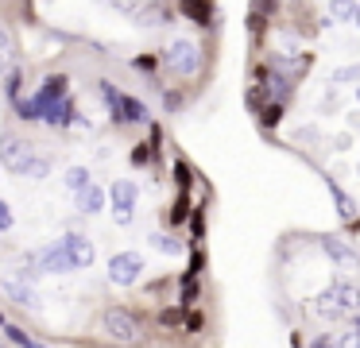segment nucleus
I'll use <instances>...</instances> for the list:
<instances>
[{
  "mask_svg": "<svg viewBox=\"0 0 360 348\" xmlns=\"http://www.w3.org/2000/svg\"><path fill=\"white\" fill-rule=\"evenodd\" d=\"M314 314L326 317V321H349L360 314V286L356 283H333L314 298Z\"/></svg>",
  "mask_w": 360,
  "mask_h": 348,
  "instance_id": "f257e3e1",
  "label": "nucleus"
},
{
  "mask_svg": "<svg viewBox=\"0 0 360 348\" xmlns=\"http://www.w3.org/2000/svg\"><path fill=\"white\" fill-rule=\"evenodd\" d=\"M97 93H101V101L109 105L112 124H148V105L136 101V97H128V93H120L112 82H101Z\"/></svg>",
  "mask_w": 360,
  "mask_h": 348,
  "instance_id": "f03ea898",
  "label": "nucleus"
},
{
  "mask_svg": "<svg viewBox=\"0 0 360 348\" xmlns=\"http://www.w3.org/2000/svg\"><path fill=\"white\" fill-rule=\"evenodd\" d=\"M163 66L171 70V74H179V77H194L198 66H202V54H198V46L190 43V39H174V43L163 51Z\"/></svg>",
  "mask_w": 360,
  "mask_h": 348,
  "instance_id": "7ed1b4c3",
  "label": "nucleus"
},
{
  "mask_svg": "<svg viewBox=\"0 0 360 348\" xmlns=\"http://www.w3.org/2000/svg\"><path fill=\"white\" fill-rule=\"evenodd\" d=\"M101 329H105V337L120 340V344H136V340H140V321H136V314H128V309H120V306H109L101 314Z\"/></svg>",
  "mask_w": 360,
  "mask_h": 348,
  "instance_id": "20e7f679",
  "label": "nucleus"
},
{
  "mask_svg": "<svg viewBox=\"0 0 360 348\" xmlns=\"http://www.w3.org/2000/svg\"><path fill=\"white\" fill-rule=\"evenodd\" d=\"M143 275V255L140 252H117L109 259V283L117 286H132Z\"/></svg>",
  "mask_w": 360,
  "mask_h": 348,
  "instance_id": "39448f33",
  "label": "nucleus"
},
{
  "mask_svg": "<svg viewBox=\"0 0 360 348\" xmlns=\"http://www.w3.org/2000/svg\"><path fill=\"white\" fill-rule=\"evenodd\" d=\"M109 198H112V213H117V224H128V221H132V213H136V198H140L136 182H128V178L112 182Z\"/></svg>",
  "mask_w": 360,
  "mask_h": 348,
  "instance_id": "423d86ee",
  "label": "nucleus"
},
{
  "mask_svg": "<svg viewBox=\"0 0 360 348\" xmlns=\"http://www.w3.org/2000/svg\"><path fill=\"white\" fill-rule=\"evenodd\" d=\"M35 263H39V271H58V275L74 271V259H70V252L63 247V240H58V244L39 247V252H35Z\"/></svg>",
  "mask_w": 360,
  "mask_h": 348,
  "instance_id": "0eeeda50",
  "label": "nucleus"
},
{
  "mask_svg": "<svg viewBox=\"0 0 360 348\" xmlns=\"http://www.w3.org/2000/svg\"><path fill=\"white\" fill-rule=\"evenodd\" d=\"M43 124H47V128H66V124H82V116L74 112L70 93H66V97H58V101H51V105L43 108Z\"/></svg>",
  "mask_w": 360,
  "mask_h": 348,
  "instance_id": "6e6552de",
  "label": "nucleus"
},
{
  "mask_svg": "<svg viewBox=\"0 0 360 348\" xmlns=\"http://www.w3.org/2000/svg\"><path fill=\"white\" fill-rule=\"evenodd\" d=\"M66 93H70V77L66 74H51L47 82L39 85V89H35V105H39V120H43V108L51 105V101H58V97H66Z\"/></svg>",
  "mask_w": 360,
  "mask_h": 348,
  "instance_id": "1a4fd4ad",
  "label": "nucleus"
},
{
  "mask_svg": "<svg viewBox=\"0 0 360 348\" xmlns=\"http://www.w3.org/2000/svg\"><path fill=\"white\" fill-rule=\"evenodd\" d=\"M27 155H32V151H27V143L20 136H12V131H8V136L0 139V162H4L8 170H16V174H20V167L27 162Z\"/></svg>",
  "mask_w": 360,
  "mask_h": 348,
  "instance_id": "9d476101",
  "label": "nucleus"
},
{
  "mask_svg": "<svg viewBox=\"0 0 360 348\" xmlns=\"http://www.w3.org/2000/svg\"><path fill=\"white\" fill-rule=\"evenodd\" d=\"M63 247L70 252L74 271H82V267H89V263H94V244H89L82 232H66V236H63Z\"/></svg>",
  "mask_w": 360,
  "mask_h": 348,
  "instance_id": "9b49d317",
  "label": "nucleus"
},
{
  "mask_svg": "<svg viewBox=\"0 0 360 348\" xmlns=\"http://www.w3.org/2000/svg\"><path fill=\"white\" fill-rule=\"evenodd\" d=\"M74 205H78V213H101V209H105V190H101V186H94V182H89V186H82V190H74Z\"/></svg>",
  "mask_w": 360,
  "mask_h": 348,
  "instance_id": "f8f14e48",
  "label": "nucleus"
},
{
  "mask_svg": "<svg viewBox=\"0 0 360 348\" xmlns=\"http://www.w3.org/2000/svg\"><path fill=\"white\" fill-rule=\"evenodd\" d=\"M321 252H326L329 259L337 263V267H356V263H360V259H356V252H352L349 244H341L337 236H321Z\"/></svg>",
  "mask_w": 360,
  "mask_h": 348,
  "instance_id": "ddd939ff",
  "label": "nucleus"
},
{
  "mask_svg": "<svg viewBox=\"0 0 360 348\" xmlns=\"http://www.w3.org/2000/svg\"><path fill=\"white\" fill-rule=\"evenodd\" d=\"M0 290L8 294L12 302H16V306H27V309H39V298H35V290L27 283H20V278H8V283L0 286Z\"/></svg>",
  "mask_w": 360,
  "mask_h": 348,
  "instance_id": "4468645a",
  "label": "nucleus"
},
{
  "mask_svg": "<svg viewBox=\"0 0 360 348\" xmlns=\"http://www.w3.org/2000/svg\"><path fill=\"white\" fill-rule=\"evenodd\" d=\"M182 15L194 23H202V27H210L213 23V4L210 0H182Z\"/></svg>",
  "mask_w": 360,
  "mask_h": 348,
  "instance_id": "2eb2a0df",
  "label": "nucleus"
},
{
  "mask_svg": "<svg viewBox=\"0 0 360 348\" xmlns=\"http://www.w3.org/2000/svg\"><path fill=\"white\" fill-rule=\"evenodd\" d=\"M136 15H140L143 27H167V23H171V8L167 4H143Z\"/></svg>",
  "mask_w": 360,
  "mask_h": 348,
  "instance_id": "dca6fc26",
  "label": "nucleus"
},
{
  "mask_svg": "<svg viewBox=\"0 0 360 348\" xmlns=\"http://www.w3.org/2000/svg\"><path fill=\"white\" fill-rule=\"evenodd\" d=\"M326 186H329V193H333V201H337V213H341V217H356V201H352V193H345L333 178H326Z\"/></svg>",
  "mask_w": 360,
  "mask_h": 348,
  "instance_id": "f3484780",
  "label": "nucleus"
},
{
  "mask_svg": "<svg viewBox=\"0 0 360 348\" xmlns=\"http://www.w3.org/2000/svg\"><path fill=\"white\" fill-rule=\"evenodd\" d=\"M356 12H360V4H356V0H329V15H333L337 23L356 20Z\"/></svg>",
  "mask_w": 360,
  "mask_h": 348,
  "instance_id": "a211bd4d",
  "label": "nucleus"
},
{
  "mask_svg": "<svg viewBox=\"0 0 360 348\" xmlns=\"http://www.w3.org/2000/svg\"><path fill=\"white\" fill-rule=\"evenodd\" d=\"M20 174H27V178H47V174H51V162L39 159V155H27V162L20 167Z\"/></svg>",
  "mask_w": 360,
  "mask_h": 348,
  "instance_id": "6ab92c4d",
  "label": "nucleus"
},
{
  "mask_svg": "<svg viewBox=\"0 0 360 348\" xmlns=\"http://www.w3.org/2000/svg\"><path fill=\"white\" fill-rule=\"evenodd\" d=\"M194 302H198V271L190 267L182 275V306H194Z\"/></svg>",
  "mask_w": 360,
  "mask_h": 348,
  "instance_id": "aec40b11",
  "label": "nucleus"
},
{
  "mask_svg": "<svg viewBox=\"0 0 360 348\" xmlns=\"http://www.w3.org/2000/svg\"><path fill=\"white\" fill-rule=\"evenodd\" d=\"M12 58H16V51H12V35H8V27L0 23V70H8Z\"/></svg>",
  "mask_w": 360,
  "mask_h": 348,
  "instance_id": "412c9836",
  "label": "nucleus"
},
{
  "mask_svg": "<svg viewBox=\"0 0 360 348\" xmlns=\"http://www.w3.org/2000/svg\"><path fill=\"white\" fill-rule=\"evenodd\" d=\"M4 337H8L12 344H24V348H32V344H35V337H32V333H24L20 325H12V321H4Z\"/></svg>",
  "mask_w": 360,
  "mask_h": 348,
  "instance_id": "4be33fe9",
  "label": "nucleus"
},
{
  "mask_svg": "<svg viewBox=\"0 0 360 348\" xmlns=\"http://www.w3.org/2000/svg\"><path fill=\"white\" fill-rule=\"evenodd\" d=\"M151 244H155V247H159V252H163V255H179V252H182V244H179V240L163 236V232H155V236H151Z\"/></svg>",
  "mask_w": 360,
  "mask_h": 348,
  "instance_id": "5701e85b",
  "label": "nucleus"
},
{
  "mask_svg": "<svg viewBox=\"0 0 360 348\" xmlns=\"http://www.w3.org/2000/svg\"><path fill=\"white\" fill-rule=\"evenodd\" d=\"M66 186H70V190L89 186V170H86V167H70V170H66Z\"/></svg>",
  "mask_w": 360,
  "mask_h": 348,
  "instance_id": "b1692460",
  "label": "nucleus"
},
{
  "mask_svg": "<svg viewBox=\"0 0 360 348\" xmlns=\"http://www.w3.org/2000/svg\"><path fill=\"white\" fill-rule=\"evenodd\" d=\"M112 8H117V12H124V15H136L143 8V0H109Z\"/></svg>",
  "mask_w": 360,
  "mask_h": 348,
  "instance_id": "393cba45",
  "label": "nucleus"
},
{
  "mask_svg": "<svg viewBox=\"0 0 360 348\" xmlns=\"http://www.w3.org/2000/svg\"><path fill=\"white\" fill-rule=\"evenodd\" d=\"M279 116H283V101H271V105L264 108V124L271 128V124H279Z\"/></svg>",
  "mask_w": 360,
  "mask_h": 348,
  "instance_id": "a878e982",
  "label": "nucleus"
},
{
  "mask_svg": "<svg viewBox=\"0 0 360 348\" xmlns=\"http://www.w3.org/2000/svg\"><path fill=\"white\" fill-rule=\"evenodd\" d=\"M337 82H345V85H360V66H341L337 70Z\"/></svg>",
  "mask_w": 360,
  "mask_h": 348,
  "instance_id": "bb28decb",
  "label": "nucleus"
},
{
  "mask_svg": "<svg viewBox=\"0 0 360 348\" xmlns=\"http://www.w3.org/2000/svg\"><path fill=\"white\" fill-rule=\"evenodd\" d=\"M12 224H16V217H12V209H8V201L0 198V232H8Z\"/></svg>",
  "mask_w": 360,
  "mask_h": 348,
  "instance_id": "cd10ccee",
  "label": "nucleus"
},
{
  "mask_svg": "<svg viewBox=\"0 0 360 348\" xmlns=\"http://www.w3.org/2000/svg\"><path fill=\"white\" fill-rule=\"evenodd\" d=\"M8 97H12V101L20 97V74H16V70H12V77H8Z\"/></svg>",
  "mask_w": 360,
  "mask_h": 348,
  "instance_id": "c85d7f7f",
  "label": "nucleus"
},
{
  "mask_svg": "<svg viewBox=\"0 0 360 348\" xmlns=\"http://www.w3.org/2000/svg\"><path fill=\"white\" fill-rule=\"evenodd\" d=\"M159 321H163V325H179V309H163V314H159Z\"/></svg>",
  "mask_w": 360,
  "mask_h": 348,
  "instance_id": "c756f323",
  "label": "nucleus"
},
{
  "mask_svg": "<svg viewBox=\"0 0 360 348\" xmlns=\"http://www.w3.org/2000/svg\"><path fill=\"white\" fill-rule=\"evenodd\" d=\"M171 221H174V224H179V221H186V201H179V205H174Z\"/></svg>",
  "mask_w": 360,
  "mask_h": 348,
  "instance_id": "7c9ffc66",
  "label": "nucleus"
},
{
  "mask_svg": "<svg viewBox=\"0 0 360 348\" xmlns=\"http://www.w3.org/2000/svg\"><path fill=\"white\" fill-rule=\"evenodd\" d=\"M186 329H190V333H198V329H202V317L190 314V317H186Z\"/></svg>",
  "mask_w": 360,
  "mask_h": 348,
  "instance_id": "2f4dec72",
  "label": "nucleus"
},
{
  "mask_svg": "<svg viewBox=\"0 0 360 348\" xmlns=\"http://www.w3.org/2000/svg\"><path fill=\"white\" fill-rule=\"evenodd\" d=\"M352 329H356V333H352V337H356V340H360V314H356V317H352Z\"/></svg>",
  "mask_w": 360,
  "mask_h": 348,
  "instance_id": "473e14b6",
  "label": "nucleus"
},
{
  "mask_svg": "<svg viewBox=\"0 0 360 348\" xmlns=\"http://www.w3.org/2000/svg\"><path fill=\"white\" fill-rule=\"evenodd\" d=\"M352 23H356V27H360V12H356V20H352Z\"/></svg>",
  "mask_w": 360,
  "mask_h": 348,
  "instance_id": "72a5a7b5",
  "label": "nucleus"
},
{
  "mask_svg": "<svg viewBox=\"0 0 360 348\" xmlns=\"http://www.w3.org/2000/svg\"><path fill=\"white\" fill-rule=\"evenodd\" d=\"M0 329H4V314H0Z\"/></svg>",
  "mask_w": 360,
  "mask_h": 348,
  "instance_id": "f704fd0d",
  "label": "nucleus"
},
{
  "mask_svg": "<svg viewBox=\"0 0 360 348\" xmlns=\"http://www.w3.org/2000/svg\"><path fill=\"white\" fill-rule=\"evenodd\" d=\"M356 101H360V85H356Z\"/></svg>",
  "mask_w": 360,
  "mask_h": 348,
  "instance_id": "c9c22d12",
  "label": "nucleus"
}]
</instances>
